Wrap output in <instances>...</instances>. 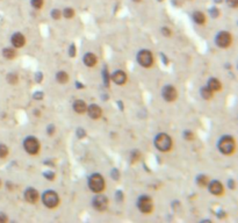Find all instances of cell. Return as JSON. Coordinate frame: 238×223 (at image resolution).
Masks as SVG:
<instances>
[{
	"instance_id": "cell-1",
	"label": "cell",
	"mask_w": 238,
	"mask_h": 223,
	"mask_svg": "<svg viewBox=\"0 0 238 223\" xmlns=\"http://www.w3.org/2000/svg\"><path fill=\"white\" fill-rule=\"evenodd\" d=\"M155 145L161 152L170 151L171 148H172V138L170 137L167 134L157 135L156 138H155Z\"/></svg>"
},
{
	"instance_id": "cell-2",
	"label": "cell",
	"mask_w": 238,
	"mask_h": 223,
	"mask_svg": "<svg viewBox=\"0 0 238 223\" xmlns=\"http://www.w3.org/2000/svg\"><path fill=\"white\" fill-rule=\"evenodd\" d=\"M88 186H90L91 191H93L94 193H100L105 188V179L101 175L94 173L88 179Z\"/></svg>"
},
{
	"instance_id": "cell-3",
	"label": "cell",
	"mask_w": 238,
	"mask_h": 223,
	"mask_svg": "<svg viewBox=\"0 0 238 223\" xmlns=\"http://www.w3.org/2000/svg\"><path fill=\"white\" fill-rule=\"evenodd\" d=\"M218 149L222 154L230 155L232 154L235 150V141L230 136H223L218 142Z\"/></svg>"
},
{
	"instance_id": "cell-4",
	"label": "cell",
	"mask_w": 238,
	"mask_h": 223,
	"mask_svg": "<svg viewBox=\"0 0 238 223\" xmlns=\"http://www.w3.org/2000/svg\"><path fill=\"white\" fill-rule=\"evenodd\" d=\"M42 201L43 205L48 208H55L58 206L59 203V198L58 194L53 191H47L44 194L42 195Z\"/></svg>"
},
{
	"instance_id": "cell-5",
	"label": "cell",
	"mask_w": 238,
	"mask_h": 223,
	"mask_svg": "<svg viewBox=\"0 0 238 223\" xmlns=\"http://www.w3.org/2000/svg\"><path fill=\"white\" fill-rule=\"evenodd\" d=\"M137 61L143 68H150L153 64V56L149 50H141L137 53Z\"/></svg>"
},
{
	"instance_id": "cell-6",
	"label": "cell",
	"mask_w": 238,
	"mask_h": 223,
	"mask_svg": "<svg viewBox=\"0 0 238 223\" xmlns=\"http://www.w3.org/2000/svg\"><path fill=\"white\" fill-rule=\"evenodd\" d=\"M137 206H138V209H140L142 213L144 214H149L151 213L152 209H153V203H152V200L146 196V195H142L138 201H137Z\"/></svg>"
},
{
	"instance_id": "cell-7",
	"label": "cell",
	"mask_w": 238,
	"mask_h": 223,
	"mask_svg": "<svg viewBox=\"0 0 238 223\" xmlns=\"http://www.w3.org/2000/svg\"><path fill=\"white\" fill-rule=\"evenodd\" d=\"M25 150L30 155H36L40 151V143L35 137H27L23 142Z\"/></svg>"
},
{
	"instance_id": "cell-8",
	"label": "cell",
	"mask_w": 238,
	"mask_h": 223,
	"mask_svg": "<svg viewBox=\"0 0 238 223\" xmlns=\"http://www.w3.org/2000/svg\"><path fill=\"white\" fill-rule=\"evenodd\" d=\"M215 41L220 48H228L231 44V35L228 32H221L217 34Z\"/></svg>"
},
{
	"instance_id": "cell-9",
	"label": "cell",
	"mask_w": 238,
	"mask_h": 223,
	"mask_svg": "<svg viewBox=\"0 0 238 223\" xmlns=\"http://www.w3.org/2000/svg\"><path fill=\"white\" fill-rule=\"evenodd\" d=\"M92 205L93 207L99 211H103L105 209H107V206H108V199H107L105 195H97L93 201H92Z\"/></svg>"
},
{
	"instance_id": "cell-10",
	"label": "cell",
	"mask_w": 238,
	"mask_h": 223,
	"mask_svg": "<svg viewBox=\"0 0 238 223\" xmlns=\"http://www.w3.org/2000/svg\"><path fill=\"white\" fill-rule=\"evenodd\" d=\"M178 97V93H176V89L171 85L165 86L163 89V98H164L166 101L172 102L174 101Z\"/></svg>"
},
{
	"instance_id": "cell-11",
	"label": "cell",
	"mask_w": 238,
	"mask_h": 223,
	"mask_svg": "<svg viewBox=\"0 0 238 223\" xmlns=\"http://www.w3.org/2000/svg\"><path fill=\"white\" fill-rule=\"evenodd\" d=\"M112 79H113V81H114L115 84H117V85H124L126 81H127V74H126L123 71L117 70V71H115V72L113 73Z\"/></svg>"
},
{
	"instance_id": "cell-12",
	"label": "cell",
	"mask_w": 238,
	"mask_h": 223,
	"mask_svg": "<svg viewBox=\"0 0 238 223\" xmlns=\"http://www.w3.org/2000/svg\"><path fill=\"white\" fill-rule=\"evenodd\" d=\"M11 42L14 48H22L26 43V38L21 33H15L11 38Z\"/></svg>"
},
{
	"instance_id": "cell-13",
	"label": "cell",
	"mask_w": 238,
	"mask_h": 223,
	"mask_svg": "<svg viewBox=\"0 0 238 223\" xmlns=\"http://www.w3.org/2000/svg\"><path fill=\"white\" fill-rule=\"evenodd\" d=\"M209 192L214 195H221L223 193V185L217 180H214L209 184Z\"/></svg>"
},
{
	"instance_id": "cell-14",
	"label": "cell",
	"mask_w": 238,
	"mask_h": 223,
	"mask_svg": "<svg viewBox=\"0 0 238 223\" xmlns=\"http://www.w3.org/2000/svg\"><path fill=\"white\" fill-rule=\"evenodd\" d=\"M25 199L30 203H35L38 200V192L34 188H28L25 192Z\"/></svg>"
},
{
	"instance_id": "cell-15",
	"label": "cell",
	"mask_w": 238,
	"mask_h": 223,
	"mask_svg": "<svg viewBox=\"0 0 238 223\" xmlns=\"http://www.w3.org/2000/svg\"><path fill=\"white\" fill-rule=\"evenodd\" d=\"M87 110H88V115H90V118L92 119H99L101 115H102V109L99 107L98 105H91L88 108H87Z\"/></svg>"
},
{
	"instance_id": "cell-16",
	"label": "cell",
	"mask_w": 238,
	"mask_h": 223,
	"mask_svg": "<svg viewBox=\"0 0 238 223\" xmlns=\"http://www.w3.org/2000/svg\"><path fill=\"white\" fill-rule=\"evenodd\" d=\"M73 109L76 113L84 114L87 110V106L85 101H82V100H76L73 104Z\"/></svg>"
},
{
	"instance_id": "cell-17",
	"label": "cell",
	"mask_w": 238,
	"mask_h": 223,
	"mask_svg": "<svg viewBox=\"0 0 238 223\" xmlns=\"http://www.w3.org/2000/svg\"><path fill=\"white\" fill-rule=\"evenodd\" d=\"M84 63L86 66L88 68H93L95 64H97V57H95L94 53H87L85 56H84Z\"/></svg>"
},
{
	"instance_id": "cell-18",
	"label": "cell",
	"mask_w": 238,
	"mask_h": 223,
	"mask_svg": "<svg viewBox=\"0 0 238 223\" xmlns=\"http://www.w3.org/2000/svg\"><path fill=\"white\" fill-rule=\"evenodd\" d=\"M208 87H209L211 91H220L222 87L221 85V81L218 80V79H216V78H211V79H209V81H208Z\"/></svg>"
},
{
	"instance_id": "cell-19",
	"label": "cell",
	"mask_w": 238,
	"mask_h": 223,
	"mask_svg": "<svg viewBox=\"0 0 238 223\" xmlns=\"http://www.w3.org/2000/svg\"><path fill=\"white\" fill-rule=\"evenodd\" d=\"M193 20L194 22H196L197 24H203L206 22V15L202 12H196L193 13Z\"/></svg>"
},
{
	"instance_id": "cell-20",
	"label": "cell",
	"mask_w": 238,
	"mask_h": 223,
	"mask_svg": "<svg viewBox=\"0 0 238 223\" xmlns=\"http://www.w3.org/2000/svg\"><path fill=\"white\" fill-rule=\"evenodd\" d=\"M2 56L5 58H7V59H13V58H15L17 56V51L12 48H5L2 50Z\"/></svg>"
},
{
	"instance_id": "cell-21",
	"label": "cell",
	"mask_w": 238,
	"mask_h": 223,
	"mask_svg": "<svg viewBox=\"0 0 238 223\" xmlns=\"http://www.w3.org/2000/svg\"><path fill=\"white\" fill-rule=\"evenodd\" d=\"M56 79H57L58 83L65 84V83H67V80H69V76H67V73H66L65 71H59V72L56 74Z\"/></svg>"
},
{
	"instance_id": "cell-22",
	"label": "cell",
	"mask_w": 238,
	"mask_h": 223,
	"mask_svg": "<svg viewBox=\"0 0 238 223\" xmlns=\"http://www.w3.org/2000/svg\"><path fill=\"white\" fill-rule=\"evenodd\" d=\"M201 95L203 99H206V100H209V99H211L213 98V91L207 86V87H203V89H201Z\"/></svg>"
},
{
	"instance_id": "cell-23",
	"label": "cell",
	"mask_w": 238,
	"mask_h": 223,
	"mask_svg": "<svg viewBox=\"0 0 238 223\" xmlns=\"http://www.w3.org/2000/svg\"><path fill=\"white\" fill-rule=\"evenodd\" d=\"M62 15L65 18V19H72L74 16V9L71 7H66L63 9V13Z\"/></svg>"
},
{
	"instance_id": "cell-24",
	"label": "cell",
	"mask_w": 238,
	"mask_h": 223,
	"mask_svg": "<svg viewBox=\"0 0 238 223\" xmlns=\"http://www.w3.org/2000/svg\"><path fill=\"white\" fill-rule=\"evenodd\" d=\"M196 183L200 187H206L208 185V178L206 175H199L196 179Z\"/></svg>"
},
{
	"instance_id": "cell-25",
	"label": "cell",
	"mask_w": 238,
	"mask_h": 223,
	"mask_svg": "<svg viewBox=\"0 0 238 223\" xmlns=\"http://www.w3.org/2000/svg\"><path fill=\"white\" fill-rule=\"evenodd\" d=\"M8 148L5 144H0V158H5L8 156Z\"/></svg>"
},
{
	"instance_id": "cell-26",
	"label": "cell",
	"mask_w": 238,
	"mask_h": 223,
	"mask_svg": "<svg viewBox=\"0 0 238 223\" xmlns=\"http://www.w3.org/2000/svg\"><path fill=\"white\" fill-rule=\"evenodd\" d=\"M7 80H8L9 84H12V85H15L17 83V76L15 73H9L8 76H7Z\"/></svg>"
},
{
	"instance_id": "cell-27",
	"label": "cell",
	"mask_w": 238,
	"mask_h": 223,
	"mask_svg": "<svg viewBox=\"0 0 238 223\" xmlns=\"http://www.w3.org/2000/svg\"><path fill=\"white\" fill-rule=\"evenodd\" d=\"M43 4H44V0H32V6L36 9L43 7Z\"/></svg>"
},
{
	"instance_id": "cell-28",
	"label": "cell",
	"mask_w": 238,
	"mask_h": 223,
	"mask_svg": "<svg viewBox=\"0 0 238 223\" xmlns=\"http://www.w3.org/2000/svg\"><path fill=\"white\" fill-rule=\"evenodd\" d=\"M61 16H62V12H61L59 9L55 8V9L51 11V18H52V19H55V20H59Z\"/></svg>"
},
{
	"instance_id": "cell-29",
	"label": "cell",
	"mask_w": 238,
	"mask_h": 223,
	"mask_svg": "<svg viewBox=\"0 0 238 223\" xmlns=\"http://www.w3.org/2000/svg\"><path fill=\"white\" fill-rule=\"evenodd\" d=\"M184 137L187 139V141H192L194 138V135H193V133L192 131H189V130H186L185 133H184Z\"/></svg>"
},
{
	"instance_id": "cell-30",
	"label": "cell",
	"mask_w": 238,
	"mask_h": 223,
	"mask_svg": "<svg viewBox=\"0 0 238 223\" xmlns=\"http://www.w3.org/2000/svg\"><path fill=\"white\" fill-rule=\"evenodd\" d=\"M226 4L231 8H236L238 6V0H226Z\"/></svg>"
},
{
	"instance_id": "cell-31",
	"label": "cell",
	"mask_w": 238,
	"mask_h": 223,
	"mask_svg": "<svg viewBox=\"0 0 238 223\" xmlns=\"http://www.w3.org/2000/svg\"><path fill=\"white\" fill-rule=\"evenodd\" d=\"M161 34L164 35V36L168 37V36H171V30H170V28H167V27H163V29H161Z\"/></svg>"
},
{
	"instance_id": "cell-32",
	"label": "cell",
	"mask_w": 238,
	"mask_h": 223,
	"mask_svg": "<svg viewBox=\"0 0 238 223\" xmlns=\"http://www.w3.org/2000/svg\"><path fill=\"white\" fill-rule=\"evenodd\" d=\"M210 14H211V16H213V18H215V19H216V18L220 15V11H218L217 8L214 7V8H211V9H210Z\"/></svg>"
},
{
	"instance_id": "cell-33",
	"label": "cell",
	"mask_w": 238,
	"mask_h": 223,
	"mask_svg": "<svg viewBox=\"0 0 238 223\" xmlns=\"http://www.w3.org/2000/svg\"><path fill=\"white\" fill-rule=\"evenodd\" d=\"M44 177L49 180H53L55 179V173L53 172H44Z\"/></svg>"
},
{
	"instance_id": "cell-34",
	"label": "cell",
	"mask_w": 238,
	"mask_h": 223,
	"mask_svg": "<svg viewBox=\"0 0 238 223\" xmlns=\"http://www.w3.org/2000/svg\"><path fill=\"white\" fill-rule=\"evenodd\" d=\"M138 157H140V154L137 152V151H134L132 152V155H131V160L132 162H136V160H138Z\"/></svg>"
},
{
	"instance_id": "cell-35",
	"label": "cell",
	"mask_w": 238,
	"mask_h": 223,
	"mask_svg": "<svg viewBox=\"0 0 238 223\" xmlns=\"http://www.w3.org/2000/svg\"><path fill=\"white\" fill-rule=\"evenodd\" d=\"M7 216L5 215L4 213H0V223H5V222H7Z\"/></svg>"
},
{
	"instance_id": "cell-36",
	"label": "cell",
	"mask_w": 238,
	"mask_h": 223,
	"mask_svg": "<svg viewBox=\"0 0 238 223\" xmlns=\"http://www.w3.org/2000/svg\"><path fill=\"white\" fill-rule=\"evenodd\" d=\"M103 78H105L106 86H108V84H109V76H108V73H107L106 71H103Z\"/></svg>"
},
{
	"instance_id": "cell-37",
	"label": "cell",
	"mask_w": 238,
	"mask_h": 223,
	"mask_svg": "<svg viewBox=\"0 0 238 223\" xmlns=\"http://www.w3.org/2000/svg\"><path fill=\"white\" fill-rule=\"evenodd\" d=\"M70 55H71V57H74V55H76V49H74V45H71Z\"/></svg>"
},
{
	"instance_id": "cell-38",
	"label": "cell",
	"mask_w": 238,
	"mask_h": 223,
	"mask_svg": "<svg viewBox=\"0 0 238 223\" xmlns=\"http://www.w3.org/2000/svg\"><path fill=\"white\" fill-rule=\"evenodd\" d=\"M55 131V127H52V126H50L49 128H48V133H49V135H51Z\"/></svg>"
},
{
	"instance_id": "cell-39",
	"label": "cell",
	"mask_w": 238,
	"mask_h": 223,
	"mask_svg": "<svg viewBox=\"0 0 238 223\" xmlns=\"http://www.w3.org/2000/svg\"><path fill=\"white\" fill-rule=\"evenodd\" d=\"M222 1H223V0H215V3H216V4H221Z\"/></svg>"
},
{
	"instance_id": "cell-40",
	"label": "cell",
	"mask_w": 238,
	"mask_h": 223,
	"mask_svg": "<svg viewBox=\"0 0 238 223\" xmlns=\"http://www.w3.org/2000/svg\"><path fill=\"white\" fill-rule=\"evenodd\" d=\"M132 1H134V3H141L142 0H132Z\"/></svg>"
},
{
	"instance_id": "cell-41",
	"label": "cell",
	"mask_w": 238,
	"mask_h": 223,
	"mask_svg": "<svg viewBox=\"0 0 238 223\" xmlns=\"http://www.w3.org/2000/svg\"><path fill=\"white\" fill-rule=\"evenodd\" d=\"M0 187H1V180H0Z\"/></svg>"
}]
</instances>
